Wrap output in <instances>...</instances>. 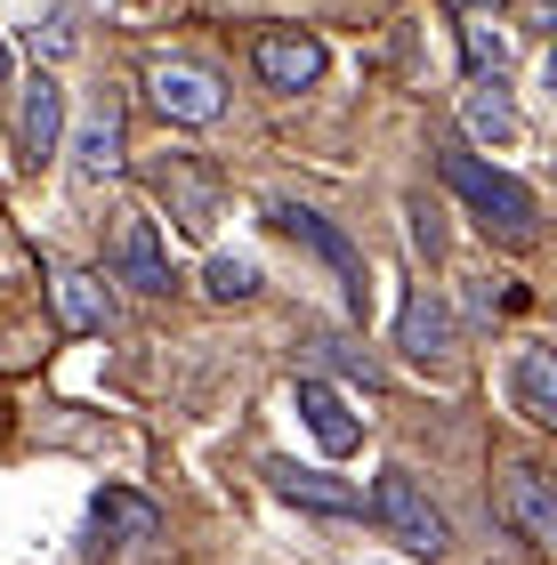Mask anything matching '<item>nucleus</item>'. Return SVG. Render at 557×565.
I'll return each mask as SVG.
<instances>
[{
    "label": "nucleus",
    "mask_w": 557,
    "mask_h": 565,
    "mask_svg": "<svg viewBox=\"0 0 557 565\" xmlns=\"http://www.w3.org/2000/svg\"><path fill=\"white\" fill-rule=\"evenodd\" d=\"M510 388H517V413L534 420V428H557V355L549 348H525L517 355Z\"/></svg>",
    "instance_id": "obj_15"
},
{
    "label": "nucleus",
    "mask_w": 557,
    "mask_h": 565,
    "mask_svg": "<svg viewBox=\"0 0 557 565\" xmlns=\"http://www.w3.org/2000/svg\"><path fill=\"white\" fill-rule=\"evenodd\" d=\"M396 348L413 355V364H444V355H452V316H444V299H437V291H413V299H404Z\"/></svg>",
    "instance_id": "obj_10"
},
{
    "label": "nucleus",
    "mask_w": 557,
    "mask_h": 565,
    "mask_svg": "<svg viewBox=\"0 0 557 565\" xmlns=\"http://www.w3.org/2000/svg\"><path fill=\"white\" fill-rule=\"evenodd\" d=\"M0 82H9V41H0Z\"/></svg>",
    "instance_id": "obj_20"
},
{
    "label": "nucleus",
    "mask_w": 557,
    "mask_h": 565,
    "mask_svg": "<svg viewBox=\"0 0 557 565\" xmlns=\"http://www.w3.org/2000/svg\"><path fill=\"white\" fill-rule=\"evenodd\" d=\"M469 130L476 138H517V106L501 89H469Z\"/></svg>",
    "instance_id": "obj_18"
},
{
    "label": "nucleus",
    "mask_w": 557,
    "mask_h": 565,
    "mask_svg": "<svg viewBox=\"0 0 557 565\" xmlns=\"http://www.w3.org/2000/svg\"><path fill=\"white\" fill-rule=\"evenodd\" d=\"M146 89H154V106H162L170 121H186V130H202V121L226 114L218 73H211V65H186V57H162L154 73H146Z\"/></svg>",
    "instance_id": "obj_3"
},
{
    "label": "nucleus",
    "mask_w": 557,
    "mask_h": 565,
    "mask_svg": "<svg viewBox=\"0 0 557 565\" xmlns=\"http://www.w3.org/2000/svg\"><path fill=\"white\" fill-rule=\"evenodd\" d=\"M49 307H57V323L65 331H106L114 323V299H106V282L97 275H49Z\"/></svg>",
    "instance_id": "obj_14"
},
{
    "label": "nucleus",
    "mask_w": 557,
    "mask_h": 565,
    "mask_svg": "<svg viewBox=\"0 0 557 565\" xmlns=\"http://www.w3.org/2000/svg\"><path fill=\"white\" fill-rule=\"evenodd\" d=\"M275 226H283L291 243H308L315 259H332V267L347 275V299L364 307V259H356V243H347L332 218H323V211H299V202H275Z\"/></svg>",
    "instance_id": "obj_5"
},
{
    "label": "nucleus",
    "mask_w": 557,
    "mask_h": 565,
    "mask_svg": "<svg viewBox=\"0 0 557 565\" xmlns=\"http://www.w3.org/2000/svg\"><path fill=\"white\" fill-rule=\"evenodd\" d=\"M162 194H170V218H179L186 235H211V226H218V186H211V170L162 162Z\"/></svg>",
    "instance_id": "obj_13"
},
{
    "label": "nucleus",
    "mask_w": 557,
    "mask_h": 565,
    "mask_svg": "<svg viewBox=\"0 0 557 565\" xmlns=\"http://www.w3.org/2000/svg\"><path fill=\"white\" fill-rule=\"evenodd\" d=\"M267 484L283 501H299V509H323V518H356V509H364L356 484H340V477H323V469H299V460H267Z\"/></svg>",
    "instance_id": "obj_7"
},
{
    "label": "nucleus",
    "mask_w": 557,
    "mask_h": 565,
    "mask_svg": "<svg viewBox=\"0 0 557 565\" xmlns=\"http://www.w3.org/2000/svg\"><path fill=\"white\" fill-rule=\"evenodd\" d=\"M73 153H82V178H114V170H121V121L97 114L89 130L73 138Z\"/></svg>",
    "instance_id": "obj_16"
},
{
    "label": "nucleus",
    "mask_w": 557,
    "mask_h": 565,
    "mask_svg": "<svg viewBox=\"0 0 557 565\" xmlns=\"http://www.w3.org/2000/svg\"><path fill=\"white\" fill-rule=\"evenodd\" d=\"M299 420H308V436H315V445L332 452V460L364 445V420L347 413V396L332 388V380H299Z\"/></svg>",
    "instance_id": "obj_6"
},
{
    "label": "nucleus",
    "mask_w": 557,
    "mask_h": 565,
    "mask_svg": "<svg viewBox=\"0 0 557 565\" xmlns=\"http://www.w3.org/2000/svg\"><path fill=\"white\" fill-rule=\"evenodd\" d=\"M89 518H97V542H114V550H130V542H154V533H162V509L146 501V493H130V484H106Z\"/></svg>",
    "instance_id": "obj_9"
},
{
    "label": "nucleus",
    "mask_w": 557,
    "mask_h": 565,
    "mask_svg": "<svg viewBox=\"0 0 557 565\" xmlns=\"http://www.w3.org/2000/svg\"><path fill=\"white\" fill-rule=\"evenodd\" d=\"M259 82L267 89H315L323 82V41L315 33H267L259 41Z\"/></svg>",
    "instance_id": "obj_8"
},
{
    "label": "nucleus",
    "mask_w": 557,
    "mask_h": 565,
    "mask_svg": "<svg viewBox=\"0 0 557 565\" xmlns=\"http://www.w3.org/2000/svg\"><path fill=\"white\" fill-rule=\"evenodd\" d=\"M461 49H469L476 73H493V82H501V65H510V41L493 33V17H461Z\"/></svg>",
    "instance_id": "obj_17"
},
{
    "label": "nucleus",
    "mask_w": 557,
    "mask_h": 565,
    "mask_svg": "<svg viewBox=\"0 0 557 565\" xmlns=\"http://www.w3.org/2000/svg\"><path fill=\"white\" fill-rule=\"evenodd\" d=\"M437 170H444V186L461 194V202H469V211L493 226L501 243H525V235H534V194H525L510 170H493L485 153H469V146H444V153H437Z\"/></svg>",
    "instance_id": "obj_1"
},
{
    "label": "nucleus",
    "mask_w": 557,
    "mask_h": 565,
    "mask_svg": "<svg viewBox=\"0 0 557 565\" xmlns=\"http://www.w3.org/2000/svg\"><path fill=\"white\" fill-rule=\"evenodd\" d=\"M57 138H65V89H57V82L41 73V82L24 89V121H17V146H24V162L41 170L49 153H57Z\"/></svg>",
    "instance_id": "obj_11"
},
{
    "label": "nucleus",
    "mask_w": 557,
    "mask_h": 565,
    "mask_svg": "<svg viewBox=\"0 0 557 565\" xmlns=\"http://www.w3.org/2000/svg\"><path fill=\"white\" fill-rule=\"evenodd\" d=\"M114 267H121V282H138L146 299H162V291H170V259H162V243H154V226H146V218H121V235H114Z\"/></svg>",
    "instance_id": "obj_12"
},
{
    "label": "nucleus",
    "mask_w": 557,
    "mask_h": 565,
    "mask_svg": "<svg viewBox=\"0 0 557 565\" xmlns=\"http://www.w3.org/2000/svg\"><path fill=\"white\" fill-rule=\"evenodd\" d=\"M202 282H211V299H250V291H259V267H250V259H211Z\"/></svg>",
    "instance_id": "obj_19"
},
{
    "label": "nucleus",
    "mask_w": 557,
    "mask_h": 565,
    "mask_svg": "<svg viewBox=\"0 0 557 565\" xmlns=\"http://www.w3.org/2000/svg\"><path fill=\"white\" fill-rule=\"evenodd\" d=\"M501 518L517 525L525 550H557V493H549V477L534 460H517V469L501 477Z\"/></svg>",
    "instance_id": "obj_4"
},
{
    "label": "nucleus",
    "mask_w": 557,
    "mask_h": 565,
    "mask_svg": "<svg viewBox=\"0 0 557 565\" xmlns=\"http://www.w3.org/2000/svg\"><path fill=\"white\" fill-rule=\"evenodd\" d=\"M372 518L388 525L413 557H444V550H452L444 509L420 493V477H413V469H379V484H372Z\"/></svg>",
    "instance_id": "obj_2"
}]
</instances>
